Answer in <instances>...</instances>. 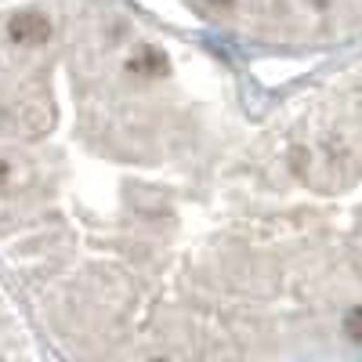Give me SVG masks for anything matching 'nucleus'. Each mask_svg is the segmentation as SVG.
Segmentation results:
<instances>
[{"mask_svg":"<svg viewBox=\"0 0 362 362\" xmlns=\"http://www.w3.org/2000/svg\"><path fill=\"white\" fill-rule=\"evenodd\" d=\"M0 272L138 362L362 351V51L268 90L134 0H0Z\"/></svg>","mask_w":362,"mask_h":362,"instance_id":"obj_1","label":"nucleus"},{"mask_svg":"<svg viewBox=\"0 0 362 362\" xmlns=\"http://www.w3.org/2000/svg\"><path fill=\"white\" fill-rule=\"evenodd\" d=\"M225 47L272 58L362 51V0H181Z\"/></svg>","mask_w":362,"mask_h":362,"instance_id":"obj_2","label":"nucleus"}]
</instances>
